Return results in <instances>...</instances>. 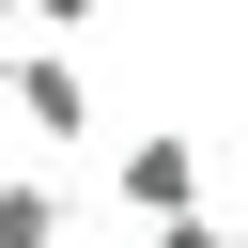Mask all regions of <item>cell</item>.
I'll use <instances>...</instances> for the list:
<instances>
[{"mask_svg":"<svg viewBox=\"0 0 248 248\" xmlns=\"http://www.w3.org/2000/svg\"><path fill=\"white\" fill-rule=\"evenodd\" d=\"M0 108H16L31 140H93V78H78L62 46H16V62H0Z\"/></svg>","mask_w":248,"mask_h":248,"instance_id":"obj_1","label":"cell"},{"mask_svg":"<svg viewBox=\"0 0 248 248\" xmlns=\"http://www.w3.org/2000/svg\"><path fill=\"white\" fill-rule=\"evenodd\" d=\"M16 31H93V0H0V46Z\"/></svg>","mask_w":248,"mask_h":248,"instance_id":"obj_4","label":"cell"},{"mask_svg":"<svg viewBox=\"0 0 248 248\" xmlns=\"http://www.w3.org/2000/svg\"><path fill=\"white\" fill-rule=\"evenodd\" d=\"M140 248H248L232 217H140Z\"/></svg>","mask_w":248,"mask_h":248,"instance_id":"obj_5","label":"cell"},{"mask_svg":"<svg viewBox=\"0 0 248 248\" xmlns=\"http://www.w3.org/2000/svg\"><path fill=\"white\" fill-rule=\"evenodd\" d=\"M0 62H16V46H0Z\"/></svg>","mask_w":248,"mask_h":248,"instance_id":"obj_6","label":"cell"},{"mask_svg":"<svg viewBox=\"0 0 248 248\" xmlns=\"http://www.w3.org/2000/svg\"><path fill=\"white\" fill-rule=\"evenodd\" d=\"M108 186H124V217H202V140L186 124H140Z\"/></svg>","mask_w":248,"mask_h":248,"instance_id":"obj_2","label":"cell"},{"mask_svg":"<svg viewBox=\"0 0 248 248\" xmlns=\"http://www.w3.org/2000/svg\"><path fill=\"white\" fill-rule=\"evenodd\" d=\"M62 217H78V202H62L46 170H0V248H62Z\"/></svg>","mask_w":248,"mask_h":248,"instance_id":"obj_3","label":"cell"}]
</instances>
